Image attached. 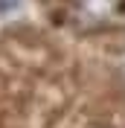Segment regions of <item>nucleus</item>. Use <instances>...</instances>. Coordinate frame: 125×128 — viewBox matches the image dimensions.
Returning <instances> with one entry per match:
<instances>
[{"mask_svg": "<svg viewBox=\"0 0 125 128\" xmlns=\"http://www.w3.org/2000/svg\"><path fill=\"white\" fill-rule=\"evenodd\" d=\"M18 0H0V9H15Z\"/></svg>", "mask_w": 125, "mask_h": 128, "instance_id": "1", "label": "nucleus"}]
</instances>
